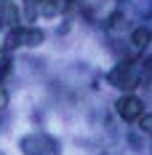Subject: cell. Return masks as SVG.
<instances>
[{
  "label": "cell",
  "mask_w": 152,
  "mask_h": 155,
  "mask_svg": "<svg viewBox=\"0 0 152 155\" xmlns=\"http://www.w3.org/2000/svg\"><path fill=\"white\" fill-rule=\"evenodd\" d=\"M118 112L125 120H134V118L141 115V102H139L136 96H123L120 102H118Z\"/></svg>",
  "instance_id": "obj_1"
},
{
  "label": "cell",
  "mask_w": 152,
  "mask_h": 155,
  "mask_svg": "<svg viewBox=\"0 0 152 155\" xmlns=\"http://www.w3.org/2000/svg\"><path fill=\"white\" fill-rule=\"evenodd\" d=\"M134 40H136V48H144V46H147V40H150V32H147V30H136Z\"/></svg>",
  "instance_id": "obj_2"
},
{
  "label": "cell",
  "mask_w": 152,
  "mask_h": 155,
  "mask_svg": "<svg viewBox=\"0 0 152 155\" xmlns=\"http://www.w3.org/2000/svg\"><path fill=\"white\" fill-rule=\"evenodd\" d=\"M5 67H8V56H5V54H0V70H5Z\"/></svg>",
  "instance_id": "obj_3"
},
{
  "label": "cell",
  "mask_w": 152,
  "mask_h": 155,
  "mask_svg": "<svg viewBox=\"0 0 152 155\" xmlns=\"http://www.w3.org/2000/svg\"><path fill=\"white\" fill-rule=\"evenodd\" d=\"M5 99H8V96H5V91H3V88H0V110L5 107Z\"/></svg>",
  "instance_id": "obj_4"
}]
</instances>
